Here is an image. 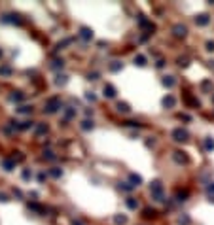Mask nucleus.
<instances>
[{
  "label": "nucleus",
  "mask_w": 214,
  "mask_h": 225,
  "mask_svg": "<svg viewBox=\"0 0 214 225\" xmlns=\"http://www.w3.org/2000/svg\"><path fill=\"white\" fill-rule=\"evenodd\" d=\"M121 70V63L119 61H112L110 63V72H119Z\"/></svg>",
  "instance_id": "23"
},
{
  "label": "nucleus",
  "mask_w": 214,
  "mask_h": 225,
  "mask_svg": "<svg viewBox=\"0 0 214 225\" xmlns=\"http://www.w3.org/2000/svg\"><path fill=\"white\" fill-rule=\"evenodd\" d=\"M127 208L137 210V208H138V199H134V197H127Z\"/></svg>",
  "instance_id": "15"
},
{
  "label": "nucleus",
  "mask_w": 214,
  "mask_h": 225,
  "mask_svg": "<svg viewBox=\"0 0 214 225\" xmlns=\"http://www.w3.org/2000/svg\"><path fill=\"white\" fill-rule=\"evenodd\" d=\"M23 98H25V95L21 93V91H14L12 95H10V100H14V102H21Z\"/></svg>",
  "instance_id": "16"
},
{
  "label": "nucleus",
  "mask_w": 214,
  "mask_h": 225,
  "mask_svg": "<svg viewBox=\"0 0 214 225\" xmlns=\"http://www.w3.org/2000/svg\"><path fill=\"white\" fill-rule=\"evenodd\" d=\"M2 23H10V25H21L23 23V19H21L17 13H6L2 17Z\"/></svg>",
  "instance_id": "3"
},
{
  "label": "nucleus",
  "mask_w": 214,
  "mask_h": 225,
  "mask_svg": "<svg viewBox=\"0 0 214 225\" xmlns=\"http://www.w3.org/2000/svg\"><path fill=\"white\" fill-rule=\"evenodd\" d=\"M161 83H163L165 87H169V89H171V87H174V83H176V80H174V78H173V76H165V78H163V80H161Z\"/></svg>",
  "instance_id": "13"
},
{
  "label": "nucleus",
  "mask_w": 214,
  "mask_h": 225,
  "mask_svg": "<svg viewBox=\"0 0 214 225\" xmlns=\"http://www.w3.org/2000/svg\"><path fill=\"white\" fill-rule=\"evenodd\" d=\"M80 36H82L85 42H89V40L93 38V30H91V29H87V27H82V29H80Z\"/></svg>",
  "instance_id": "9"
},
{
  "label": "nucleus",
  "mask_w": 214,
  "mask_h": 225,
  "mask_svg": "<svg viewBox=\"0 0 214 225\" xmlns=\"http://www.w3.org/2000/svg\"><path fill=\"white\" fill-rule=\"evenodd\" d=\"M74 225H84V223L82 221H74Z\"/></svg>",
  "instance_id": "48"
},
{
  "label": "nucleus",
  "mask_w": 214,
  "mask_h": 225,
  "mask_svg": "<svg viewBox=\"0 0 214 225\" xmlns=\"http://www.w3.org/2000/svg\"><path fill=\"white\" fill-rule=\"evenodd\" d=\"M163 106H165V108H174V106H176V98H174L173 95H167V97L163 98Z\"/></svg>",
  "instance_id": "10"
},
{
  "label": "nucleus",
  "mask_w": 214,
  "mask_h": 225,
  "mask_svg": "<svg viewBox=\"0 0 214 225\" xmlns=\"http://www.w3.org/2000/svg\"><path fill=\"white\" fill-rule=\"evenodd\" d=\"M49 176L51 178H61L63 176V170H61V168H57V166H53V168H49Z\"/></svg>",
  "instance_id": "21"
},
{
  "label": "nucleus",
  "mask_w": 214,
  "mask_h": 225,
  "mask_svg": "<svg viewBox=\"0 0 214 225\" xmlns=\"http://www.w3.org/2000/svg\"><path fill=\"white\" fill-rule=\"evenodd\" d=\"M178 64L180 66H188V59H178Z\"/></svg>",
  "instance_id": "42"
},
{
  "label": "nucleus",
  "mask_w": 214,
  "mask_h": 225,
  "mask_svg": "<svg viewBox=\"0 0 214 225\" xmlns=\"http://www.w3.org/2000/svg\"><path fill=\"white\" fill-rule=\"evenodd\" d=\"M119 189H125V191H129V189H131V185H127V184H119Z\"/></svg>",
  "instance_id": "43"
},
{
  "label": "nucleus",
  "mask_w": 214,
  "mask_h": 225,
  "mask_svg": "<svg viewBox=\"0 0 214 225\" xmlns=\"http://www.w3.org/2000/svg\"><path fill=\"white\" fill-rule=\"evenodd\" d=\"M155 214V210L154 208H144V218H152Z\"/></svg>",
  "instance_id": "29"
},
{
  "label": "nucleus",
  "mask_w": 214,
  "mask_h": 225,
  "mask_svg": "<svg viewBox=\"0 0 214 225\" xmlns=\"http://www.w3.org/2000/svg\"><path fill=\"white\" fill-rule=\"evenodd\" d=\"M201 89H203V93H212V89H214V83L210 80H205L201 83Z\"/></svg>",
  "instance_id": "12"
},
{
  "label": "nucleus",
  "mask_w": 214,
  "mask_h": 225,
  "mask_svg": "<svg viewBox=\"0 0 214 225\" xmlns=\"http://www.w3.org/2000/svg\"><path fill=\"white\" fill-rule=\"evenodd\" d=\"M207 193L208 195H214V184L210 182V185H207Z\"/></svg>",
  "instance_id": "36"
},
{
  "label": "nucleus",
  "mask_w": 214,
  "mask_h": 225,
  "mask_svg": "<svg viewBox=\"0 0 214 225\" xmlns=\"http://www.w3.org/2000/svg\"><path fill=\"white\" fill-rule=\"evenodd\" d=\"M82 129H84V131H91V129H93V121H91V119H84V121H82Z\"/></svg>",
  "instance_id": "25"
},
{
  "label": "nucleus",
  "mask_w": 214,
  "mask_h": 225,
  "mask_svg": "<svg viewBox=\"0 0 214 225\" xmlns=\"http://www.w3.org/2000/svg\"><path fill=\"white\" fill-rule=\"evenodd\" d=\"M48 132V125L46 123H38L36 125V136H42V134H46Z\"/></svg>",
  "instance_id": "19"
},
{
  "label": "nucleus",
  "mask_w": 214,
  "mask_h": 225,
  "mask_svg": "<svg viewBox=\"0 0 214 225\" xmlns=\"http://www.w3.org/2000/svg\"><path fill=\"white\" fill-rule=\"evenodd\" d=\"M34 127V123L32 121H23V123H17L15 129H21V131H27V129H32Z\"/></svg>",
  "instance_id": "18"
},
{
  "label": "nucleus",
  "mask_w": 214,
  "mask_h": 225,
  "mask_svg": "<svg viewBox=\"0 0 214 225\" xmlns=\"http://www.w3.org/2000/svg\"><path fill=\"white\" fill-rule=\"evenodd\" d=\"M125 127H137V129H140V123L138 121H125Z\"/></svg>",
  "instance_id": "34"
},
{
  "label": "nucleus",
  "mask_w": 214,
  "mask_h": 225,
  "mask_svg": "<svg viewBox=\"0 0 214 225\" xmlns=\"http://www.w3.org/2000/svg\"><path fill=\"white\" fill-rule=\"evenodd\" d=\"M17 112H19V114H30V112H32V106H19Z\"/></svg>",
  "instance_id": "27"
},
{
  "label": "nucleus",
  "mask_w": 214,
  "mask_h": 225,
  "mask_svg": "<svg viewBox=\"0 0 214 225\" xmlns=\"http://www.w3.org/2000/svg\"><path fill=\"white\" fill-rule=\"evenodd\" d=\"M195 23H197L199 27H205V25H208V23H210V17H208L207 13H199V15L195 17Z\"/></svg>",
  "instance_id": "7"
},
{
  "label": "nucleus",
  "mask_w": 214,
  "mask_h": 225,
  "mask_svg": "<svg viewBox=\"0 0 214 225\" xmlns=\"http://www.w3.org/2000/svg\"><path fill=\"white\" fill-rule=\"evenodd\" d=\"M38 180H40V182H44V180H46V174H44V172H42V174H38Z\"/></svg>",
  "instance_id": "45"
},
{
  "label": "nucleus",
  "mask_w": 214,
  "mask_h": 225,
  "mask_svg": "<svg viewBox=\"0 0 214 225\" xmlns=\"http://www.w3.org/2000/svg\"><path fill=\"white\" fill-rule=\"evenodd\" d=\"M21 178H23V180H30V178H32V172L29 170V168H25L23 174H21Z\"/></svg>",
  "instance_id": "30"
},
{
  "label": "nucleus",
  "mask_w": 214,
  "mask_h": 225,
  "mask_svg": "<svg viewBox=\"0 0 214 225\" xmlns=\"http://www.w3.org/2000/svg\"><path fill=\"white\" fill-rule=\"evenodd\" d=\"M173 34H174L176 38H186L188 29H186L184 25H180V23H178V25H174V27H173Z\"/></svg>",
  "instance_id": "4"
},
{
  "label": "nucleus",
  "mask_w": 214,
  "mask_h": 225,
  "mask_svg": "<svg viewBox=\"0 0 214 225\" xmlns=\"http://www.w3.org/2000/svg\"><path fill=\"white\" fill-rule=\"evenodd\" d=\"M29 208H30V210H36V212H40V214L44 212V208H42L40 204H34V202H32V204H29Z\"/></svg>",
  "instance_id": "35"
},
{
  "label": "nucleus",
  "mask_w": 214,
  "mask_h": 225,
  "mask_svg": "<svg viewBox=\"0 0 214 225\" xmlns=\"http://www.w3.org/2000/svg\"><path fill=\"white\" fill-rule=\"evenodd\" d=\"M64 114H66V117H68V119H70V117H72V116L76 114V112H74L72 108H68V110H66V112H64Z\"/></svg>",
  "instance_id": "37"
},
{
  "label": "nucleus",
  "mask_w": 214,
  "mask_h": 225,
  "mask_svg": "<svg viewBox=\"0 0 214 225\" xmlns=\"http://www.w3.org/2000/svg\"><path fill=\"white\" fill-rule=\"evenodd\" d=\"M14 74V70L10 68V66H0V76H4V78H10Z\"/></svg>",
  "instance_id": "20"
},
{
  "label": "nucleus",
  "mask_w": 214,
  "mask_h": 225,
  "mask_svg": "<svg viewBox=\"0 0 214 225\" xmlns=\"http://www.w3.org/2000/svg\"><path fill=\"white\" fill-rule=\"evenodd\" d=\"M205 148H207V151H212L214 150V140L208 136V138H205Z\"/></svg>",
  "instance_id": "26"
},
{
  "label": "nucleus",
  "mask_w": 214,
  "mask_h": 225,
  "mask_svg": "<svg viewBox=\"0 0 214 225\" xmlns=\"http://www.w3.org/2000/svg\"><path fill=\"white\" fill-rule=\"evenodd\" d=\"M178 223H180V225H188V223H189V218H188V216H186V214H184V216H180V219H178Z\"/></svg>",
  "instance_id": "33"
},
{
  "label": "nucleus",
  "mask_w": 214,
  "mask_h": 225,
  "mask_svg": "<svg viewBox=\"0 0 214 225\" xmlns=\"http://www.w3.org/2000/svg\"><path fill=\"white\" fill-rule=\"evenodd\" d=\"M118 112H121V114H129V112H131V106L127 104V102H118Z\"/></svg>",
  "instance_id": "17"
},
{
  "label": "nucleus",
  "mask_w": 214,
  "mask_h": 225,
  "mask_svg": "<svg viewBox=\"0 0 214 225\" xmlns=\"http://www.w3.org/2000/svg\"><path fill=\"white\" fill-rule=\"evenodd\" d=\"M212 102H214V97H212Z\"/></svg>",
  "instance_id": "49"
},
{
  "label": "nucleus",
  "mask_w": 214,
  "mask_h": 225,
  "mask_svg": "<svg viewBox=\"0 0 214 225\" xmlns=\"http://www.w3.org/2000/svg\"><path fill=\"white\" fill-rule=\"evenodd\" d=\"M173 159H174L176 163H182V165H186V163L189 161L188 155H186L184 151H174V153H173Z\"/></svg>",
  "instance_id": "6"
},
{
  "label": "nucleus",
  "mask_w": 214,
  "mask_h": 225,
  "mask_svg": "<svg viewBox=\"0 0 214 225\" xmlns=\"http://www.w3.org/2000/svg\"><path fill=\"white\" fill-rule=\"evenodd\" d=\"M176 199H178V200H182V202H184V200H188V191H178V193H176Z\"/></svg>",
  "instance_id": "28"
},
{
  "label": "nucleus",
  "mask_w": 214,
  "mask_h": 225,
  "mask_svg": "<svg viewBox=\"0 0 214 225\" xmlns=\"http://www.w3.org/2000/svg\"><path fill=\"white\" fill-rule=\"evenodd\" d=\"M55 83H57V85H64V83H66V76H57Z\"/></svg>",
  "instance_id": "32"
},
{
  "label": "nucleus",
  "mask_w": 214,
  "mask_h": 225,
  "mask_svg": "<svg viewBox=\"0 0 214 225\" xmlns=\"http://www.w3.org/2000/svg\"><path fill=\"white\" fill-rule=\"evenodd\" d=\"M14 195H15V197H19V199L23 197V195H21V191H19V189H15V191H14Z\"/></svg>",
  "instance_id": "46"
},
{
  "label": "nucleus",
  "mask_w": 214,
  "mask_h": 225,
  "mask_svg": "<svg viewBox=\"0 0 214 225\" xmlns=\"http://www.w3.org/2000/svg\"><path fill=\"white\" fill-rule=\"evenodd\" d=\"M129 182H131V187H134V185H140L142 184V178L138 174H129Z\"/></svg>",
  "instance_id": "14"
},
{
  "label": "nucleus",
  "mask_w": 214,
  "mask_h": 225,
  "mask_svg": "<svg viewBox=\"0 0 214 225\" xmlns=\"http://www.w3.org/2000/svg\"><path fill=\"white\" fill-rule=\"evenodd\" d=\"M171 136H173V140H176V142H186V140L189 138V132H188L186 129H182V127H178V129H174V131L171 132Z\"/></svg>",
  "instance_id": "2"
},
{
  "label": "nucleus",
  "mask_w": 214,
  "mask_h": 225,
  "mask_svg": "<svg viewBox=\"0 0 214 225\" xmlns=\"http://www.w3.org/2000/svg\"><path fill=\"white\" fill-rule=\"evenodd\" d=\"M103 93H104V97H106V98H116V95H118V93H116V87L112 85V83H106V85H104Z\"/></svg>",
  "instance_id": "5"
},
{
  "label": "nucleus",
  "mask_w": 214,
  "mask_h": 225,
  "mask_svg": "<svg viewBox=\"0 0 214 225\" xmlns=\"http://www.w3.org/2000/svg\"><path fill=\"white\" fill-rule=\"evenodd\" d=\"M150 191H152V195H157V193H163V185L159 180H155V182H152L150 185Z\"/></svg>",
  "instance_id": "8"
},
{
  "label": "nucleus",
  "mask_w": 214,
  "mask_h": 225,
  "mask_svg": "<svg viewBox=\"0 0 214 225\" xmlns=\"http://www.w3.org/2000/svg\"><path fill=\"white\" fill-rule=\"evenodd\" d=\"M2 166H4V170L12 172L15 168V163H14V159H2Z\"/></svg>",
  "instance_id": "11"
},
{
  "label": "nucleus",
  "mask_w": 214,
  "mask_h": 225,
  "mask_svg": "<svg viewBox=\"0 0 214 225\" xmlns=\"http://www.w3.org/2000/svg\"><path fill=\"white\" fill-rule=\"evenodd\" d=\"M180 119H184V121H189V119H191V117H189V116H186V114H184V116H180Z\"/></svg>",
  "instance_id": "47"
},
{
  "label": "nucleus",
  "mask_w": 214,
  "mask_h": 225,
  "mask_svg": "<svg viewBox=\"0 0 214 225\" xmlns=\"http://www.w3.org/2000/svg\"><path fill=\"white\" fill-rule=\"evenodd\" d=\"M44 157H46V159H55V155L51 151H46V153H44Z\"/></svg>",
  "instance_id": "41"
},
{
  "label": "nucleus",
  "mask_w": 214,
  "mask_h": 225,
  "mask_svg": "<svg viewBox=\"0 0 214 225\" xmlns=\"http://www.w3.org/2000/svg\"><path fill=\"white\" fill-rule=\"evenodd\" d=\"M207 51H214V42H207Z\"/></svg>",
  "instance_id": "40"
},
{
  "label": "nucleus",
  "mask_w": 214,
  "mask_h": 225,
  "mask_svg": "<svg viewBox=\"0 0 214 225\" xmlns=\"http://www.w3.org/2000/svg\"><path fill=\"white\" fill-rule=\"evenodd\" d=\"M53 68H63V66H64V63H63V59H57V61H53Z\"/></svg>",
  "instance_id": "31"
},
{
  "label": "nucleus",
  "mask_w": 214,
  "mask_h": 225,
  "mask_svg": "<svg viewBox=\"0 0 214 225\" xmlns=\"http://www.w3.org/2000/svg\"><path fill=\"white\" fill-rule=\"evenodd\" d=\"M87 100H91V102H93V100H95V95H91V93H87Z\"/></svg>",
  "instance_id": "44"
},
{
  "label": "nucleus",
  "mask_w": 214,
  "mask_h": 225,
  "mask_svg": "<svg viewBox=\"0 0 214 225\" xmlns=\"http://www.w3.org/2000/svg\"><path fill=\"white\" fill-rule=\"evenodd\" d=\"M87 80H93V82H95V80H99V74H97V72L89 74V76H87Z\"/></svg>",
  "instance_id": "38"
},
{
  "label": "nucleus",
  "mask_w": 214,
  "mask_h": 225,
  "mask_svg": "<svg viewBox=\"0 0 214 225\" xmlns=\"http://www.w3.org/2000/svg\"><path fill=\"white\" fill-rule=\"evenodd\" d=\"M10 199H8V195L6 193H0V202H8Z\"/></svg>",
  "instance_id": "39"
},
{
  "label": "nucleus",
  "mask_w": 214,
  "mask_h": 225,
  "mask_svg": "<svg viewBox=\"0 0 214 225\" xmlns=\"http://www.w3.org/2000/svg\"><path fill=\"white\" fill-rule=\"evenodd\" d=\"M134 64L137 66H146V57L144 55H137V57H134Z\"/></svg>",
  "instance_id": "24"
},
{
  "label": "nucleus",
  "mask_w": 214,
  "mask_h": 225,
  "mask_svg": "<svg viewBox=\"0 0 214 225\" xmlns=\"http://www.w3.org/2000/svg\"><path fill=\"white\" fill-rule=\"evenodd\" d=\"M114 221H116V225H125V223H127V216H123V214H118V216L114 218Z\"/></svg>",
  "instance_id": "22"
},
{
  "label": "nucleus",
  "mask_w": 214,
  "mask_h": 225,
  "mask_svg": "<svg viewBox=\"0 0 214 225\" xmlns=\"http://www.w3.org/2000/svg\"><path fill=\"white\" fill-rule=\"evenodd\" d=\"M61 108V100L57 98V97H53V98H49L48 102H46V108H44V112H46V114H55V112H57Z\"/></svg>",
  "instance_id": "1"
}]
</instances>
